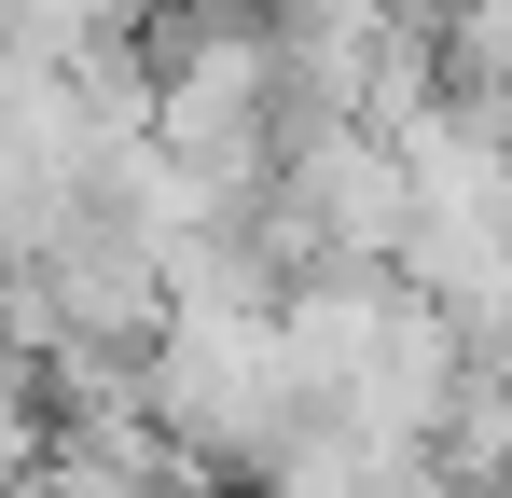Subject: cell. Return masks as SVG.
<instances>
[{
    "mask_svg": "<svg viewBox=\"0 0 512 498\" xmlns=\"http://www.w3.org/2000/svg\"><path fill=\"white\" fill-rule=\"evenodd\" d=\"M250 485H263V498H416L429 471H402V457H374V443H360L346 415H291V443L263 457Z\"/></svg>",
    "mask_w": 512,
    "mask_h": 498,
    "instance_id": "1",
    "label": "cell"
}]
</instances>
